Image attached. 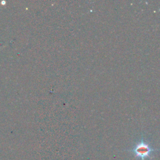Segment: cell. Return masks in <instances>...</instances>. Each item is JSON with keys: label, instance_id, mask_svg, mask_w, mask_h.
<instances>
[{"label": "cell", "instance_id": "6da1fadb", "mask_svg": "<svg viewBox=\"0 0 160 160\" xmlns=\"http://www.w3.org/2000/svg\"><path fill=\"white\" fill-rule=\"evenodd\" d=\"M159 149L153 148L148 143L145 141L144 138H142L141 141H139L133 149L128 150L132 153L136 158L141 159V160H146L148 158L153 157V152L159 151Z\"/></svg>", "mask_w": 160, "mask_h": 160}]
</instances>
